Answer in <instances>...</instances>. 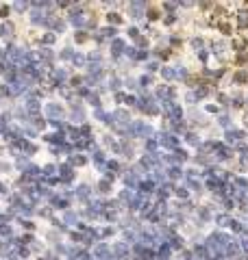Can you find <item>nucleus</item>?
<instances>
[{
    "mask_svg": "<svg viewBox=\"0 0 248 260\" xmlns=\"http://www.w3.org/2000/svg\"><path fill=\"white\" fill-rule=\"evenodd\" d=\"M44 111H46V115H48V119H50V121H52V119H57V117H61V115H63V106H61L59 102H48Z\"/></svg>",
    "mask_w": 248,
    "mask_h": 260,
    "instance_id": "f257e3e1",
    "label": "nucleus"
},
{
    "mask_svg": "<svg viewBox=\"0 0 248 260\" xmlns=\"http://www.w3.org/2000/svg\"><path fill=\"white\" fill-rule=\"evenodd\" d=\"M29 20H31V24H37V26L46 24V15H44L37 7H35V11H31V13H29Z\"/></svg>",
    "mask_w": 248,
    "mask_h": 260,
    "instance_id": "f03ea898",
    "label": "nucleus"
},
{
    "mask_svg": "<svg viewBox=\"0 0 248 260\" xmlns=\"http://www.w3.org/2000/svg\"><path fill=\"white\" fill-rule=\"evenodd\" d=\"M59 174H61L63 180H72L74 178V171H72V167H68V165H61V167H59Z\"/></svg>",
    "mask_w": 248,
    "mask_h": 260,
    "instance_id": "7ed1b4c3",
    "label": "nucleus"
},
{
    "mask_svg": "<svg viewBox=\"0 0 248 260\" xmlns=\"http://www.w3.org/2000/svg\"><path fill=\"white\" fill-rule=\"evenodd\" d=\"M74 57H76V52L72 50V48H68V46L61 48V52H59V59H63V61H65V59L70 61V59H74Z\"/></svg>",
    "mask_w": 248,
    "mask_h": 260,
    "instance_id": "20e7f679",
    "label": "nucleus"
},
{
    "mask_svg": "<svg viewBox=\"0 0 248 260\" xmlns=\"http://www.w3.org/2000/svg\"><path fill=\"white\" fill-rule=\"evenodd\" d=\"M87 163V156H83V154H74V156H70V165H85Z\"/></svg>",
    "mask_w": 248,
    "mask_h": 260,
    "instance_id": "39448f33",
    "label": "nucleus"
},
{
    "mask_svg": "<svg viewBox=\"0 0 248 260\" xmlns=\"http://www.w3.org/2000/svg\"><path fill=\"white\" fill-rule=\"evenodd\" d=\"M76 195H79L81 200H87V197H89V186H87V184H81L79 189H76Z\"/></svg>",
    "mask_w": 248,
    "mask_h": 260,
    "instance_id": "423d86ee",
    "label": "nucleus"
},
{
    "mask_svg": "<svg viewBox=\"0 0 248 260\" xmlns=\"http://www.w3.org/2000/svg\"><path fill=\"white\" fill-rule=\"evenodd\" d=\"M54 41H57V35H54L52 30H50V33H44V37H41V43H46V46L50 43V46H52Z\"/></svg>",
    "mask_w": 248,
    "mask_h": 260,
    "instance_id": "0eeeda50",
    "label": "nucleus"
},
{
    "mask_svg": "<svg viewBox=\"0 0 248 260\" xmlns=\"http://www.w3.org/2000/svg\"><path fill=\"white\" fill-rule=\"evenodd\" d=\"M63 219H65V223H70V225H74V223H76V213H72V210H65V215H63Z\"/></svg>",
    "mask_w": 248,
    "mask_h": 260,
    "instance_id": "6e6552de",
    "label": "nucleus"
},
{
    "mask_svg": "<svg viewBox=\"0 0 248 260\" xmlns=\"http://www.w3.org/2000/svg\"><path fill=\"white\" fill-rule=\"evenodd\" d=\"M111 48H113V54L118 57V54H122V50H124V43H122V41H118V39H113Z\"/></svg>",
    "mask_w": 248,
    "mask_h": 260,
    "instance_id": "1a4fd4ad",
    "label": "nucleus"
},
{
    "mask_svg": "<svg viewBox=\"0 0 248 260\" xmlns=\"http://www.w3.org/2000/svg\"><path fill=\"white\" fill-rule=\"evenodd\" d=\"M85 61H87V57L83 52H76V57H74V63L76 65H85Z\"/></svg>",
    "mask_w": 248,
    "mask_h": 260,
    "instance_id": "9d476101",
    "label": "nucleus"
},
{
    "mask_svg": "<svg viewBox=\"0 0 248 260\" xmlns=\"http://www.w3.org/2000/svg\"><path fill=\"white\" fill-rule=\"evenodd\" d=\"M98 193H109V182L107 180H100V182H98Z\"/></svg>",
    "mask_w": 248,
    "mask_h": 260,
    "instance_id": "9b49d317",
    "label": "nucleus"
},
{
    "mask_svg": "<svg viewBox=\"0 0 248 260\" xmlns=\"http://www.w3.org/2000/svg\"><path fill=\"white\" fill-rule=\"evenodd\" d=\"M76 41H87V30H76Z\"/></svg>",
    "mask_w": 248,
    "mask_h": 260,
    "instance_id": "f8f14e48",
    "label": "nucleus"
},
{
    "mask_svg": "<svg viewBox=\"0 0 248 260\" xmlns=\"http://www.w3.org/2000/svg\"><path fill=\"white\" fill-rule=\"evenodd\" d=\"M107 20L111 22V24H118V22H122V18H120L118 13H109V15H107Z\"/></svg>",
    "mask_w": 248,
    "mask_h": 260,
    "instance_id": "ddd939ff",
    "label": "nucleus"
},
{
    "mask_svg": "<svg viewBox=\"0 0 248 260\" xmlns=\"http://www.w3.org/2000/svg\"><path fill=\"white\" fill-rule=\"evenodd\" d=\"M24 9H26L24 2H13V11H24Z\"/></svg>",
    "mask_w": 248,
    "mask_h": 260,
    "instance_id": "4468645a",
    "label": "nucleus"
}]
</instances>
